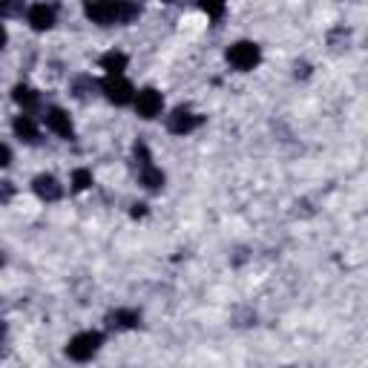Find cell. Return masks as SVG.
<instances>
[{
    "label": "cell",
    "mask_w": 368,
    "mask_h": 368,
    "mask_svg": "<svg viewBox=\"0 0 368 368\" xmlns=\"http://www.w3.org/2000/svg\"><path fill=\"white\" fill-rule=\"evenodd\" d=\"M84 15L92 23L113 26V23H133L141 9L133 0H84Z\"/></svg>",
    "instance_id": "obj_1"
},
{
    "label": "cell",
    "mask_w": 368,
    "mask_h": 368,
    "mask_svg": "<svg viewBox=\"0 0 368 368\" xmlns=\"http://www.w3.org/2000/svg\"><path fill=\"white\" fill-rule=\"evenodd\" d=\"M101 346H104L101 331H81L66 343V357L75 360V362H87L101 351Z\"/></svg>",
    "instance_id": "obj_2"
},
{
    "label": "cell",
    "mask_w": 368,
    "mask_h": 368,
    "mask_svg": "<svg viewBox=\"0 0 368 368\" xmlns=\"http://www.w3.org/2000/svg\"><path fill=\"white\" fill-rule=\"evenodd\" d=\"M227 64L239 72H250L262 64V49L253 41H236L227 46Z\"/></svg>",
    "instance_id": "obj_3"
},
{
    "label": "cell",
    "mask_w": 368,
    "mask_h": 368,
    "mask_svg": "<svg viewBox=\"0 0 368 368\" xmlns=\"http://www.w3.org/2000/svg\"><path fill=\"white\" fill-rule=\"evenodd\" d=\"M101 92L107 95V101L115 104V107H127V104L136 98L133 84H129L127 78H121V75H107V78H104V81H101Z\"/></svg>",
    "instance_id": "obj_4"
},
{
    "label": "cell",
    "mask_w": 368,
    "mask_h": 368,
    "mask_svg": "<svg viewBox=\"0 0 368 368\" xmlns=\"http://www.w3.org/2000/svg\"><path fill=\"white\" fill-rule=\"evenodd\" d=\"M133 104H136V115H139V118H144V121H153L155 115L162 113V107H164V95H162L159 90L147 87V90L136 92Z\"/></svg>",
    "instance_id": "obj_5"
},
{
    "label": "cell",
    "mask_w": 368,
    "mask_h": 368,
    "mask_svg": "<svg viewBox=\"0 0 368 368\" xmlns=\"http://www.w3.org/2000/svg\"><path fill=\"white\" fill-rule=\"evenodd\" d=\"M204 124V118L201 115H196L193 110H187V107H176L170 115H167V129L173 136H187V133H193L196 127H201Z\"/></svg>",
    "instance_id": "obj_6"
},
{
    "label": "cell",
    "mask_w": 368,
    "mask_h": 368,
    "mask_svg": "<svg viewBox=\"0 0 368 368\" xmlns=\"http://www.w3.org/2000/svg\"><path fill=\"white\" fill-rule=\"evenodd\" d=\"M43 121H46V129H52V133H55L58 139H64V141H72V139H75V127H72V118H69L66 110H61V107H46Z\"/></svg>",
    "instance_id": "obj_7"
},
{
    "label": "cell",
    "mask_w": 368,
    "mask_h": 368,
    "mask_svg": "<svg viewBox=\"0 0 368 368\" xmlns=\"http://www.w3.org/2000/svg\"><path fill=\"white\" fill-rule=\"evenodd\" d=\"M32 190H35V196H38L41 201H58V199L64 196L61 181H58L55 176H52V173H41V176H35Z\"/></svg>",
    "instance_id": "obj_8"
},
{
    "label": "cell",
    "mask_w": 368,
    "mask_h": 368,
    "mask_svg": "<svg viewBox=\"0 0 368 368\" xmlns=\"http://www.w3.org/2000/svg\"><path fill=\"white\" fill-rule=\"evenodd\" d=\"M26 20H29V26L35 32H46L55 26V9L46 6V3H32L29 12H26Z\"/></svg>",
    "instance_id": "obj_9"
},
{
    "label": "cell",
    "mask_w": 368,
    "mask_h": 368,
    "mask_svg": "<svg viewBox=\"0 0 368 368\" xmlns=\"http://www.w3.org/2000/svg\"><path fill=\"white\" fill-rule=\"evenodd\" d=\"M139 325H141V313L133 308H118V311L107 313V328H113V331H129Z\"/></svg>",
    "instance_id": "obj_10"
},
{
    "label": "cell",
    "mask_w": 368,
    "mask_h": 368,
    "mask_svg": "<svg viewBox=\"0 0 368 368\" xmlns=\"http://www.w3.org/2000/svg\"><path fill=\"white\" fill-rule=\"evenodd\" d=\"M12 129H15V136H17L20 141H26V144H38V141H41V129H38V124H35V118H32L29 113L17 115L15 124H12Z\"/></svg>",
    "instance_id": "obj_11"
},
{
    "label": "cell",
    "mask_w": 368,
    "mask_h": 368,
    "mask_svg": "<svg viewBox=\"0 0 368 368\" xmlns=\"http://www.w3.org/2000/svg\"><path fill=\"white\" fill-rule=\"evenodd\" d=\"M12 98H15V104H17L23 113H35V110L41 107V95H38V90H32L29 84H17V87L12 90Z\"/></svg>",
    "instance_id": "obj_12"
},
{
    "label": "cell",
    "mask_w": 368,
    "mask_h": 368,
    "mask_svg": "<svg viewBox=\"0 0 368 368\" xmlns=\"http://www.w3.org/2000/svg\"><path fill=\"white\" fill-rule=\"evenodd\" d=\"M139 184H141V187H147V190H162L164 187V173L150 162V164L139 167Z\"/></svg>",
    "instance_id": "obj_13"
},
{
    "label": "cell",
    "mask_w": 368,
    "mask_h": 368,
    "mask_svg": "<svg viewBox=\"0 0 368 368\" xmlns=\"http://www.w3.org/2000/svg\"><path fill=\"white\" fill-rule=\"evenodd\" d=\"M127 64H129V58L124 55V52H118V49L104 52V55H101V69L107 75H121L127 69Z\"/></svg>",
    "instance_id": "obj_14"
},
{
    "label": "cell",
    "mask_w": 368,
    "mask_h": 368,
    "mask_svg": "<svg viewBox=\"0 0 368 368\" xmlns=\"http://www.w3.org/2000/svg\"><path fill=\"white\" fill-rule=\"evenodd\" d=\"M92 90H95V81L90 75H78L75 81H72V95L78 98V101H87L90 95H92Z\"/></svg>",
    "instance_id": "obj_15"
},
{
    "label": "cell",
    "mask_w": 368,
    "mask_h": 368,
    "mask_svg": "<svg viewBox=\"0 0 368 368\" xmlns=\"http://www.w3.org/2000/svg\"><path fill=\"white\" fill-rule=\"evenodd\" d=\"M199 6H201V12L210 20H219L225 15V9H227V0H199Z\"/></svg>",
    "instance_id": "obj_16"
},
{
    "label": "cell",
    "mask_w": 368,
    "mask_h": 368,
    "mask_svg": "<svg viewBox=\"0 0 368 368\" xmlns=\"http://www.w3.org/2000/svg\"><path fill=\"white\" fill-rule=\"evenodd\" d=\"M90 187H92V173L84 170V167H78V170L72 173V193H84V190H90Z\"/></svg>",
    "instance_id": "obj_17"
},
{
    "label": "cell",
    "mask_w": 368,
    "mask_h": 368,
    "mask_svg": "<svg viewBox=\"0 0 368 368\" xmlns=\"http://www.w3.org/2000/svg\"><path fill=\"white\" fill-rule=\"evenodd\" d=\"M20 12H23V0H0V15L15 17Z\"/></svg>",
    "instance_id": "obj_18"
},
{
    "label": "cell",
    "mask_w": 368,
    "mask_h": 368,
    "mask_svg": "<svg viewBox=\"0 0 368 368\" xmlns=\"http://www.w3.org/2000/svg\"><path fill=\"white\" fill-rule=\"evenodd\" d=\"M15 199V184L6 181V178H0V204H9Z\"/></svg>",
    "instance_id": "obj_19"
},
{
    "label": "cell",
    "mask_w": 368,
    "mask_h": 368,
    "mask_svg": "<svg viewBox=\"0 0 368 368\" xmlns=\"http://www.w3.org/2000/svg\"><path fill=\"white\" fill-rule=\"evenodd\" d=\"M12 164V150L0 141V167H9Z\"/></svg>",
    "instance_id": "obj_20"
},
{
    "label": "cell",
    "mask_w": 368,
    "mask_h": 368,
    "mask_svg": "<svg viewBox=\"0 0 368 368\" xmlns=\"http://www.w3.org/2000/svg\"><path fill=\"white\" fill-rule=\"evenodd\" d=\"M147 213V204H133V216L139 219V216H144Z\"/></svg>",
    "instance_id": "obj_21"
},
{
    "label": "cell",
    "mask_w": 368,
    "mask_h": 368,
    "mask_svg": "<svg viewBox=\"0 0 368 368\" xmlns=\"http://www.w3.org/2000/svg\"><path fill=\"white\" fill-rule=\"evenodd\" d=\"M308 72H311V66H308V64H297V78H299V75L305 78Z\"/></svg>",
    "instance_id": "obj_22"
},
{
    "label": "cell",
    "mask_w": 368,
    "mask_h": 368,
    "mask_svg": "<svg viewBox=\"0 0 368 368\" xmlns=\"http://www.w3.org/2000/svg\"><path fill=\"white\" fill-rule=\"evenodd\" d=\"M6 41H9V35H6V29H3V26H0V49L6 46Z\"/></svg>",
    "instance_id": "obj_23"
},
{
    "label": "cell",
    "mask_w": 368,
    "mask_h": 368,
    "mask_svg": "<svg viewBox=\"0 0 368 368\" xmlns=\"http://www.w3.org/2000/svg\"><path fill=\"white\" fill-rule=\"evenodd\" d=\"M6 337V323H0V339Z\"/></svg>",
    "instance_id": "obj_24"
},
{
    "label": "cell",
    "mask_w": 368,
    "mask_h": 368,
    "mask_svg": "<svg viewBox=\"0 0 368 368\" xmlns=\"http://www.w3.org/2000/svg\"><path fill=\"white\" fill-rule=\"evenodd\" d=\"M3 262H6V256H3V253H0V265H3Z\"/></svg>",
    "instance_id": "obj_25"
},
{
    "label": "cell",
    "mask_w": 368,
    "mask_h": 368,
    "mask_svg": "<svg viewBox=\"0 0 368 368\" xmlns=\"http://www.w3.org/2000/svg\"><path fill=\"white\" fill-rule=\"evenodd\" d=\"M164 3H173V0H164Z\"/></svg>",
    "instance_id": "obj_26"
}]
</instances>
